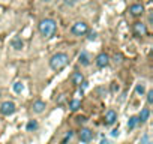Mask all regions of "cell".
I'll return each mask as SVG.
<instances>
[{
	"mask_svg": "<svg viewBox=\"0 0 153 144\" xmlns=\"http://www.w3.org/2000/svg\"><path fill=\"white\" fill-rule=\"evenodd\" d=\"M101 144H110V143H108L107 140H102V141H101Z\"/></svg>",
	"mask_w": 153,
	"mask_h": 144,
	"instance_id": "obj_29",
	"label": "cell"
},
{
	"mask_svg": "<svg viewBox=\"0 0 153 144\" xmlns=\"http://www.w3.org/2000/svg\"><path fill=\"white\" fill-rule=\"evenodd\" d=\"M132 32H134V35L138 36V38L146 36V35H147V26H146L144 23H141V21H135V23L132 24Z\"/></svg>",
	"mask_w": 153,
	"mask_h": 144,
	"instance_id": "obj_4",
	"label": "cell"
},
{
	"mask_svg": "<svg viewBox=\"0 0 153 144\" xmlns=\"http://www.w3.org/2000/svg\"><path fill=\"white\" fill-rule=\"evenodd\" d=\"M36 128H38V122H36V120H30V122L27 123V126H26L27 131H35Z\"/></svg>",
	"mask_w": 153,
	"mask_h": 144,
	"instance_id": "obj_18",
	"label": "cell"
},
{
	"mask_svg": "<svg viewBox=\"0 0 153 144\" xmlns=\"http://www.w3.org/2000/svg\"><path fill=\"white\" fill-rule=\"evenodd\" d=\"M38 30L41 33L42 38H53L57 32V23L53 20V18H44L39 21L38 24Z\"/></svg>",
	"mask_w": 153,
	"mask_h": 144,
	"instance_id": "obj_1",
	"label": "cell"
},
{
	"mask_svg": "<svg viewBox=\"0 0 153 144\" xmlns=\"http://www.w3.org/2000/svg\"><path fill=\"white\" fill-rule=\"evenodd\" d=\"M11 45H12V48H14V50H17V51H20V50H23V48H24V42H23V39H21V38H18V36H15V38L11 41Z\"/></svg>",
	"mask_w": 153,
	"mask_h": 144,
	"instance_id": "obj_11",
	"label": "cell"
},
{
	"mask_svg": "<svg viewBox=\"0 0 153 144\" xmlns=\"http://www.w3.org/2000/svg\"><path fill=\"white\" fill-rule=\"evenodd\" d=\"M63 3H65L66 6H74V5L76 3V0H63Z\"/></svg>",
	"mask_w": 153,
	"mask_h": 144,
	"instance_id": "obj_22",
	"label": "cell"
},
{
	"mask_svg": "<svg viewBox=\"0 0 153 144\" xmlns=\"http://www.w3.org/2000/svg\"><path fill=\"white\" fill-rule=\"evenodd\" d=\"M71 32H72V35H75V36H84V35L89 32V24L84 23V21H76L75 24H72Z\"/></svg>",
	"mask_w": 153,
	"mask_h": 144,
	"instance_id": "obj_3",
	"label": "cell"
},
{
	"mask_svg": "<svg viewBox=\"0 0 153 144\" xmlns=\"http://www.w3.org/2000/svg\"><path fill=\"white\" fill-rule=\"evenodd\" d=\"M114 62H116V63L120 62V56H116V57H114Z\"/></svg>",
	"mask_w": 153,
	"mask_h": 144,
	"instance_id": "obj_28",
	"label": "cell"
},
{
	"mask_svg": "<svg viewBox=\"0 0 153 144\" xmlns=\"http://www.w3.org/2000/svg\"><path fill=\"white\" fill-rule=\"evenodd\" d=\"M141 144H149V137H147V135H144V137H143V140H141Z\"/></svg>",
	"mask_w": 153,
	"mask_h": 144,
	"instance_id": "obj_25",
	"label": "cell"
},
{
	"mask_svg": "<svg viewBox=\"0 0 153 144\" xmlns=\"http://www.w3.org/2000/svg\"><path fill=\"white\" fill-rule=\"evenodd\" d=\"M45 107H47V105H45V102H44V101H36V102L33 104L32 110H33L35 113H38V114H39V113H42V111L45 110Z\"/></svg>",
	"mask_w": 153,
	"mask_h": 144,
	"instance_id": "obj_13",
	"label": "cell"
},
{
	"mask_svg": "<svg viewBox=\"0 0 153 144\" xmlns=\"http://www.w3.org/2000/svg\"><path fill=\"white\" fill-rule=\"evenodd\" d=\"M81 107V101H78V99H72L71 102H69V108L72 110V111H76Z\"/></svg>",
	"mask_w": 153,
	"mask_h": 144,
	"instance_id": "obj_15",
	"label": "cell"
},
{
	"mask_svg": "<svg viewBox=\"0 0 153 144\" xmlns=\"http://www.w3.org/2000/svg\"><path fill=\"white\" fill-rule=\"evenodd\" d=\"M72 135H74V134H72V131H69V132L66 134V137H65V140L62 141V144H66V141H68V140H71V138H72Z\"/></svg>",
	"mask_w": 153,
	"mask_h": 144,
	"instance_id": "obj_21",
	"label": "cell"
},
{
	"mask_svg": "<svg viewBox=\"0 0 153 144\" xmlns=\"http://www.w3.org/2000/svg\"><path fill=\"white\" fill-rule=\"evenodd\" d=\"M63 102H65V95H60V98H59V101H57V104H59V105H62Z\"/></svg>",
	"mask_w": 153,
	"mask_h": 144,
	"instance_id": "obj_24",
	"label": "cell"
},
{
	"mask_svg": "<svg viewBox=\"0 0 153 144\" xmlns=\"http://www.w3.org/2000/svg\"><path fill=\"white\" fill-rule=\"evenodd\" d=\"M68 63H69V56L66 53H56L50 59V68L56 72L63 71L68 66Z\"/></svg>",
	"mask_w": 153,
	"mask_h": 144,
	"instance_id": "obj_2",
	"label": "cell"
},
{
	"mask_svg": "<svg viewBox=\"0 0 153 144\" xmlns=\"http://www.w3.org/2000/svg\"><path fill=\"white\" fill-rule=\"evenodd\" d=\"M41 2H45V3H48V2H51V0H41Z\"/></svg>",
	"mask_w": 153,
	"mask_h": 144,
	"instance_id": "obj_30",
	"label": "cell"
},
{
	"mask_svg": "<svg viewBox=\"0 0 153 144\" xmlns=\"http://www.w3.org/2000/svg\"><path fill=\"white\" fill-rule=\"evenodd\" d=\"M147 104H149V105L153 104V90H149V92H147Z\"/></svg>",
	"mask_w": 153,
	"mask_h": 144,
	"instance_id": "obj_20",
	"label": "cell"
},
{
	"mask_svg": "<svg viewBox=\"0 0 153 144\" xmlns=\"http://www.w3.org/2000/svg\"><path fill=\"white\" fill-rule=\"evenodd\" d=\"M129 14L132 17H141L144 14V6L141 3H134L129 6Z\"/></svg>",
	"mask_w": 153,
	"mask_h": 144,
	"instance_id": "obj_7",
	"label": "cell"
},
{
	"mask_svg": "<svg viewBox=\"0 0 153 144\" xmlns=\"http://www.w3.org/2000/svg\"><path fill=\"white\" fill-rule=\"evenodd\" d=\"M15 104L14 102H11V101H6V102H3L2 105H0V113H2L3 116H12L14 113H15Z\"/></svg>",
	"mask_w": 153,
	"mask_h": 144,
	"instance_id": "obj_5",
	"label": "cell"
},
{
	"mask_svg": "<svg viewBox=\"0 0 153 144\" xmlns=\"http://www.w3.org/2000/svg\"><path fill=\"white\" fill-rule=\"evenodd\" d=\"M71 81L75 84V86H81L83 81H84V77L81 72H74V74L71 75Z\"/></svg>",
	"mask_w": 153,
	"mask_h": 144,
	"instance_id": "obj_10",
	"label": "cell"
},
{
	"mask_svg": "<svg viewBox=\"0 0 153 144\" xmlns=\"http://www.w3.org/2000/svg\"><path fill=\"white\" fill-rule=\"evenodd\" d=\"M95 63H96V66H98V68H107V66L110 65V56H108V54H105V53H101V54H98V56H96Z\"/></svg>",
	"mask_w": 153,
	"mask_h": 144,
	"instance_id": "obj_6",
	"label": "cell"
},
{
	"mask_svg": "<svg viewBox=\"0 0 153 144\" xmlns=\"http://www.w3.org/2000/svg\"><path fill=\"white\" fill-rule=\"evenodd\" d=\"M23 90H24V86H23V83L17 81V83L14 84V92H15V93H21Z\"/></svg>",
	"mask_w": 153,
	"mask_h": 144,
	"instance_id": "obj_17",
	"label": "cell"
},
{
	"mask_svg": "<svg viewBox=\"0 0 153 144\" xmlns=\"http://www.w3.org/2000/svg\"><path fill=\"white\" fill-rule=\"evenodd\" d=\"M138 123H140V122H138V117H135V116L131 117V119L128 120V129H134Z\"/></svg>",
	"mask_w": 153,
	"mask_h": 144,
	"instance_id": "obj_16",
	"label": "cell"
},
{
	"mask_svg": "<svg viewBox=\"0 0 153 144\" xmlns=\"http://www.w3.org/2000/svg\"><path fill=\"white\" fill-rule=\"evenodd\" d=\"M92 138H93V132L90 129H87V128H83L81 132H80V140L83 143H89Z\"/></svg>",
	"mask_w": 153,
	"mask_h": 144,
	"instance_id": "obj_9",
	"label": "cell"
},
{
	"mask_svg": "<svg viewBox=\"0 0 153 144\" xmlns=\"http://www.w3.org/2000/svg\"><path fill=\"white\" fill-rule=\"evenodd\" d=\"M149 116H150L149 108H143V110H141V113H140V116H138V122H141V123L147 122V120H149Z\"/></svg>",
	"mask_w": 153,
	"mask_h": 144,
	"instance_id": "obj_14",
	"label": "cell"
},
{
	"mask_svg": "<svg viewBox=\"0 0 153 144\" xmlns=\"http://www.w3.org/2000/svg\"><path fill=\"white\" fill-rule=\"evenodd\" d=\"M87 33H89V36H87L89 41H95L96 39V32H87Z\"/></svg>",
	"mask_w": 153,
	"mask_h": 144,
	"instance_id": "obj_23",
	"label": "cell"
},
{
	"mask_svg": "<svg viewBox=\"0 0 153 144\" xmlns=\"http://www.w3.org/2000/svg\"><path fill=\"white\" fill-rule=\"evenodd\" d=\"M135 92L138 93V95H144V92H146V87H144V84H137L135 86Z\"/></svg>",
	"mask_w": 153,
	"mask_h": 144,
	"instance_id": "obj_19",
	"label": "cell"
},
{
	"mask_svg": "<svg viewBox=\"0 0 153 144\" xmlns=\"http://www.w3.org/2000/svg\"><path fill=\"white\" fill-rule=\"evenodd\" d=\"M76 120H78V123H84L86 122V117H78Z\"/></svg>",
	"mask_w": 153,
	"mask_h": 144,
	"instance_id": "obj_27",
	"label": "cell"
},
{
	"mask_svg": "<svg viewBox=\"0 0 153 144\" xmlns=\"http://www.w3.org/2000/svg\"><path fill=\"white\" fill-rule=\"evenodd\" d=\"M116 120H117V114H116V111H114V110H108V111L105 113V125L111 126V125L116 123Z\"/></svg>",
	"mask_w": 153,
	"mask_h": 144,
	"instance_id": "obj_8",
	"label": "cell"
},
{
	"mask_svg": "<svg viewBox=\"0 0 153 144\" xmlns=\"http://www.w3.org/2000/svg\"><path fill=\"white\" fill-rule=\"evenodd\" d=\"M78 62H80V65H83V66H89V65H90V57H89V54H87L86 51H83V53L78 56Z\"/></svg>",
	"mask_w": 153,
	"mask_h": 144,
	"instance_id": "obj_12",
	"label": "cell"
},
{
	"mask_svg": "<svg viewBox=\"0 0 153 144\" xmlns=\"http://www.w3.org/2000/svg\"><path fill=\"white\" fill-rule=\"evenodd\" d=\"M111 135H113V137H119V129H114V131L111 132Z\"/></svg>",
	"mask_w": 153,
	"mask_h": 144,
	"instance_id": "obj_26",
	"label": "cell"
}]
</instances>
